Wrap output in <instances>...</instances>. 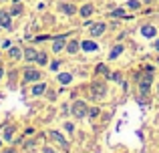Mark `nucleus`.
<instances>
[{
    "mask_svg": "<svg viewBox=\"0 0 159 153\" xmlns=\"http://www.w3.org/2000/svg\"><path fill=\"white\" fill-rule=\"evenodd\" d=\"M105 95V85L103 83H95L93 85V97H103Z\"/></svg>",
    "mask_w": 159,
    "mask_h": 153,
    "instance_id": "1a4fd4ad",
    "label": "nucleus"
},
{
    "mask_svg": "<svg viewBox=\"0 0 159 153\" xmlns=\"http://www.w3.org/2000/svg\"><path fill=\"white\" fill-rule=\"evenodd\" d=\"M10 14H20V6H14V8H12V10H10Z\"/></svg>",
    "mask_w": 159,
    "mask_h": 153,
    "instance_id": "b1692460",
    "label": "nucleus"
},
{
    "mask_svg": "<svg viewBox=\"0 0 159 153\" xmlns=\"http://www.w3.org/2000/svg\"><path fill=\"white\" fill-rule=\"evenodd\" d=\"M58 67H61V63H58V61H54V63L51 65V69H52V71H57V69H58Z\"/></svg>",
    "mask_w": 159,
    "mask_h": 153,
    "instance_id": "a878e982",
    "label": "nucleus"
},
{
    "mask_svg": "<svg viewBox=\"0 0 159 153\" xmlns=\"http://www.w3.org/2000/svg\"><path fill=\"white\" fill-rule=\"evenodd\" d=\"M65 129H66V131H69V133H73V129H75V127H73V125H70V123H65Z\"/></svg>",
    "mask_w": 159,
    "mask_h": 153,
    "instance_id": "393cba45",
    "label": "nucleus"
},
{
    "mask_svg": "<svg viewBox=\"0 0 159 153\" xmlns=\"http://www.w3.org/2000/svg\"><path fill=\"white\" fill-rule=\"evenodd\" d=\"M44 91H47V85H44V83H39V85L32 87V95H43Z\"/></svg>",
    "mask_w": 159,
    "mask_h": 153,
    "instance_id": "2eb2a0df",
    "label": "nucleus"
},
{
    "mask_svg": "<svg viewBox=\"0 0 159 153\" xmlns=\"http://www.w3.org/2000/svg\"><path fill=\"white\" fill-rule=\"evenodd\" d=\"M79 48H81V43H79V40H70V43L66 44V51H69V55H75Z\"/></svg>",
    "mask_w": 159,
    "mask_h": 153,
    "instance_id": "f8f14e48",
    "label": "nucleus"
},
{
    "mask_svg": "<svg viewBox=\"0 0 159 153\" xmlns=\"http://www.w3.org/2000/svg\"><path fill=\"white\" fill-rule=\"evenodd\" d=\"M121 52H123V44H117V47H115V48L111 51V55H109V59H117V56H119Z\"/></svg>",
    "mask_w": 159,
    "mask_h": 153,
    "instance_id": "dca6fc26",
    "label": "nucleus"
},
{
    "mask_svg": "<svg viewBox=\"0 0 159 153\" xmlns=\"http://www.w3.org/2000/svg\"><path fill=\"white\" fill-rule=\"evenodd\" d=\"M70 81H73V75H70V73H61V75H58V83H62V85H69Z\"/></svg>",
    "mask_w": 159,
    "mask_h": 153,
    "instance_id": "ddd939ff",
    "label": "nucleus"
},
{
    "mask_svg": "<svg viewBox=\"0 0 159 153\" xmlns=\"http://www.w3.org/2000/svg\"><path fill=\"white\" fill-rule=\"evenodd\" d=\"M2 75H4V71H2V67H0V79H2Z\"/></svg>",
    "mask_w": 159,
    "mask_h": 153,
    "instance_id": "c756f323",
    "label": "nucleus"
},
{
    "mask_svg": "<svg viewBox=\"0 0 159 153\" xmlns=\"http://www.w3.org/2000/svg\"><path fill=\"white\" fill-rule=\"evenodd\" d=\"M0 26L10 28V14L8 12H0Z\"/></svg>",
    "mask_w": 159,
    "mask_h": 153,
    "instance_id": "9b49d317",
    "label": "nucleus"
},
{
    "mask_svg": "<svg viewBox=\"0 0 159 153\" xmlns=\"http://www.w3.org/2000/svg\"><path fill=\"white\" fill-rule=\"evenodd\" d=\"M65 43H66L65 36H58V38H54V43H52V51H54V52H61V51H62V47H65Z\"/></svg>",
    "mask_w": 159,
    "mask_h": 153,
    "instance_id": "6e6552de",
    "label": "nucleus"
},
{
    "mask_svg": "<svg viewBox=\"0 0 159 153\" xmlns=\"http://www.w3.org/2000/svg\"><path fill=\"white\" fill-rule=\"evenodd\" d=\"M10 56L12 59H20V56H22V51H20V48H10Z\"/></svg>",
    "mask_w": 159,
    "mask_h": 153,
    "instance_id": "6ab92c4d",
    "label": "nucleus"
},
{
    "mask_svg": "<svg viewBox=\"0 0 159 153\" xmlns=\"http://www.w3.org/2000/svg\"><path fill=\"white\" fill-rule=\"evenodd\" d=\"M36 63L44 65V63H47V55H44V52H39V55H36Z\"/></svg>",
    "mask_w": 159,
    "mask_h": 153,
    "instance_id": "aec40b11",
    "label": "nucleus"
},
{
    "mask_svg": "<svg viewBox=\"0 0 159 153\" xmlns=\"http://www.w3.org/2000/svg\"><path fill=\"white\" fill-rule=\"evenodd\" d=\"M141 34H143L145 38H153V36L157 34V30H155V26H143L141 28Z\"/></svg>",
    "mask_w": 159,
    "mask_h": 153,
    "instance_id": "9d476101",
    "label": "nucleus"
},
{
    "mask_svg": "<svg viewBox=\"0 0 159 153\" xmlns=\"http://www.w3.org/2000/svg\"><path fill=\"white\" fill-rule=\"evenodd\" d=\"M151 75H153V73H147V71H145V77L141 79V83H139V91H141V95H147V93H149V89H151Z\"/></svg>",
    "mask_w": 159,
    "mask_h": 153,
    "instance_id": "f03ea898",
    "label": "nucleus"
},
{
    "mask_svg": "<svg viewBox=\"0 0 159 153\" xmlns=\"http://www.w3.org/2000/svg\"><path fill=\"white\" fill-rule=\"evenodd\" d=\"M97 71L101 73V75H109V71H107V67H105V65H99V67H97Z\"/></svg>",
    "mask_w": 159,
    "mask_h": 153,
    "instance_id": "4be33fe9",
    "label": "nucleus"
},
{
    "mask_svg": "<svg viewBox=\"0 0 159 153\" xmlns=\"http://www.w3.org/2000/svg\"><path fill=\"white\" fill-rule=\"evenodd\" d=\"M36 55H39V52L32 51V48H26V51H24V56H26L28 61H36Z\"/></svg>",
    "mask_w": 159,
    "mask_h": 153,
    "instance_id": "f3484780",
    "label": "nucleus"
},
{
    "mask_svg": "<svg viewBox=\"0 0 159 153\" xmlns=\"http://www.w3.org/2000/svg\"><path fill=\"white\" fill-rule=\"evenodd\" d=\"M0 135H2L4 141H12V139H14V127L12 125H4L2 129H0Z\"/></svg>",
    "mask_w": 159,
    "mask_h": 153,
    "instance_id": "20e7f679",
    "label": "nucleus"
},
{
    "mask_svg": "<svg viewBox=\"0 0 159 153\" xmlns=\"http://www.w3.org/2000/svg\"><path fill=\"white\" fill-rule=\"evenodd\" d=\"M51 139H52V141H57L58 145L62 147V149H69V143H66V139L62 137V135L58 133V131H51Z\"/></svg>",
    "mask_w": 159,
    "mask_h": 153,
    "instance_id": "39448f33",
    "label": "nucleus"
},
{
    "mask_svg": "<svg viewBox=\"0 0 159 153\" xmlns=\"http://www.w3.org/2000/svg\"><path fill=\"white\" fill-rule=\"evenodd\" d=\"M81 48H83V51H87V52H95V51H99V47L93 43V40H83V43H81Z\"/></svg>",
    "mask_w": 159,
    "mask_h": 153,
    "instance_id": "423d86ee",
    "label": "nucleus"
},
{
    "mask_svg": "<svg viewBox=\"0 0 159 153\" xmlns=\"http://www.w3.org/2000/svg\"><path fill=\"white\" fill-rule=\"evenodd\" d=\"M62 10H65L66 14H75V12H77V8H75L73 4H62Z\"/></svg>",
    "mask_w": 159,
    "mask_h": 153,
    "instance_id": "a211bd4d",
    "label": "nucleus"
},
{
    "mask_svg": "<svg viewBox=\"0 0 159 153\" xmlns=\"http://www.w3.org/2000/svg\"><path fill=\"white\" fill-rule=\"evenodd\" d=\"M105 24H103V22H99V24H93V26H91V34H93V36H101L103 34V32H105Z\"/></svg>",
    "mask_w": 159,
    "mask_h": 153,
    "instance_id": "0eeeda50",
    "label": "nucleus"
},
{
    "mask_svg": "<svg viewBox=\"0 0 159 153\" xmlns=\"http://www.w3.org/2000/svg\"><path fill=\"white\" fill-rule=\"evenodd\" d=\"M155 48H157V51H159V38L155 40Z\"/></svg>",
    "mask_w": 159,
    "mask_h": 153,
    "instance_id": "c85d7f7f",
    "label": "nucleus"
},
{
    "mask_svg": "<svg viewBox=\"0 0 159 153\" xmlns=\"http://www.w3.org/2000/svg\"><path fill=\"white\" fill-rule=\"evenodd\" d=\"M40 79V73L34 69H24V83H34Z\"/></svg>",
    "mask_w": 159,
    "mask_h": 153,
    "instance_id": "7ed1b4c3",
    "label": "nucleus"
},
{
    "mask_svg": "<svg viewBox=\"0 0 159 153\" xmlns=\"http://www.w3.org/2000/svg\"><path fill=\"white\" fill-rule=\"evenodd\" d=\"M127 6L131 8V10H137V8H139L141 4H139V0H129V4H127Z\"/></svg>",
    "mask_w": 159,
    "mask_h": 153,
    "instance_id": "412c9836",
    "label": "nucleus"
},
{
    "mask_svg": "<svg viewBox=\"0 0 159 153\" xmlns=\"http://www.w3.org/2000/svg\"><path fill=\"white\" fill-rule=\"evenodd\" d=\"M89 117H93V119H95V117H99V109H97V107H93V109L89 111Z\"/></svg>",
    "mask_w": 159,
    "mask_h": 153,
    "instance_id": "5701e85b",
    "label": "nucleus"
},
{
    "mask_svg": "<svg viewBox=\"0 0 159 153\" xmlns=\"http://www.w3.org/2000/svg\"><path fill=\"white\" fill-rule=\"evenodd\" d=\"M93 10H95L93 4H85V6H83L79 12H81V16H91V14H93Z\"/></svg>",
    "mask_w": 159,
    "mask_h": 153,
    "instance_id": "4468645a",
    "label": "nucleus"
},
{
    "mask_svg": "<svg viewBox=\"0 0 159 153\" xmlns=\"http://www.w3.org/2000/svg\"><path fill=\"white\" fill-rule=\"evenodd\" d=\"M73 115L77 119H85L87 115H89V111H87V105L83 101H75L73 103Z\"/></svg>",
    "mask_w": 159,
    "mask_h": 153,
    "instance_id": "f257e3e1",
    "label": "nucleus"
},
{
    "mask_svg": "<svg viewBox=\"0 0 159 153\" xmlns=\"http://www.w3.org/2000/svg\"><path fill=\"white\" fill-rule=\"evenodd\" d=\"M44 153H54V149H52V147H47V149H44Z\"/></svg>",
    "mask_w": 159,
    "mask_h": 153,
    "instance_id": "cd10ccee",
    "label": "nucleus"
},
{
    "mask_svg": "<svg viewBox=\"0 0 159 153\" xmlns=\"http://www.w3.org/2000/svg\"><path fill=\"white\" fill-rule=\"evenodd\" d=\"M2 153H18V151H16V149H4Z\"/></svg>",
    "mask_w": 159,
    "mask_h": 153,
    "instance_id": "bb28decb",
    "label": "nucleus"
}]
</instances>
